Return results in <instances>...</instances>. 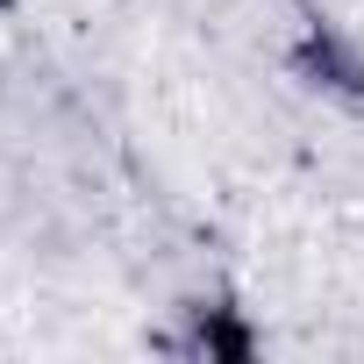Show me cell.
I'll list each match as a JSON object with an SVG mask.
<instances>
[{"label":"cell","instance_id":"1","mask_svg":"<svg viewBox=\"0 0 364 364\" xmlns=\"http://www.w3.org/2000/svg\"><path fill=\"white\" fill-rule=\"evenodd\" d=\"M293 72H300L307 86L336 93V100H364V50H357L336 22H321V15L300 22V36H293Z\"/></svg>","mask_w":364,"mask_h":364},{"label":"cell","instance_id":"2","mask_svg":"<svg viewBox=\"0 0 364 364\" xmlns=\"http://www.w3.org/2000/svg\"><path fill=\"white\" fill-rule=\"evenodd\" d=\"M186 321H193V328L178 336L186 357H250V350H257V336L243 328V307H229V300H193Z\"/></svg>","mask_w":364,"mask_h":364}]
</instances>
